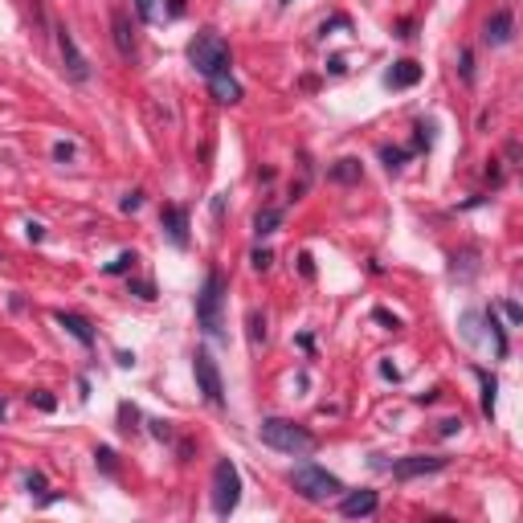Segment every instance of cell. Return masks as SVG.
Masks as SVG:
<instances>
[{
    "label": "cell",
    "mask_w": 523,
    "mask_h": 523,
    "mask_svg": "<svg viewBox=\"0 0 523 523\" xmlns=\"http://www.w3.org/2000/svg\"><path fill=\"white\" fill-rule=\"evenodd\" d=\"M258 437H262V446H270V450H278V454H291V458H306V454L319 446L311 430L286 421V417H266L258 425Z\"/></svg>",
    "instance_id": "6da1fadb"
},
{
    "label": "cell",
    "mask_w": 523,
    "mask_h": 523,
    "mask_svg": "<svg viewBox=\"0 0 523 523\" xmlns=\"http://www.w3.org/2000/svg\"><path fill=\"white\" fill-rule=\"evenodd\" d=\"M196 323L209 340H229L225 336V278H221V270L205 274V286L196 295Z\"/></svg>",
    "instance_id": "7a4b0ae2"
},
{
    "label": "cell",
    "mask_w": 523,
    "mask_h": 523,
    "mask_svg": "<svg viewBox=\"0 0 523 523\" xmlns=\"http://www.w3.org/2000/svg\"><path fill=\"white\" fill-rule=\"evenodd\" d=\"M291 486H295V495L306 499V503H327V499H336V495L348 490L336 475H327L323 466H311V462L291 470Z\"/></svg>",
    "instance_id": "3957f363"
},
{
    "label": "cell",
    "mask_w": 523,
    "mask_h": 523,
    "mask_svg": "<svg viewBox=\"0 0 523 523\" xmlns=\"http://www.w3.org/2000/svg\"><path fill=\"white\" fill-rule=\"evenodd\" d=\"M188 62L196 66V74L205 78H217V74H229V45L221 42L217 33H196L188 42Z\"/></svg>",
    "instance_id": "277c9868"
},
{
    "label": "cell",
    "mask_w": 523,
    "mask_h": 523,
    "mask_svg": "<svg viewBox=\"0 0 523 523\" xmlns=\"http://www.w3.org/2000/svg\"><path fill=\"white\" fill-rule=\"evenodd\" d=\"M237 503H241V470L229 458H221L213 466V511L221 520H229L237 511Z\"/></svg>",
    "instance_id": "5b68a950"
},
{
    "label": "cell",
    "mask_w": 523,
    "mask_h": 523,
    "mask_svg": "<svg viewBox=\"0 0 523 523\" xmlns=\"http://www.w3.org/2000/svg\"><path fill=\"white\" fill-rule=\"evenodd\" d=\"M192 376H196V389L205 392V401H209V405H221V401H225V380H221V368H217V360H213L205 348L192 351Z\"/></svg>",
    "instance_id": "8992f818"
},
{
    "label": "cell",
    "mask_w": 523,
    "mask_h": 523,
    "mask_svg": "<svg viewBox=\"0 0 523 523\" xmlns=\"http://www.w3.org/2000/svg\"><path fill=\"white\" fill-rule=\"evenodd\" d=\"M53 33H57V53H62L66 74H70L74 82H86V78H90V62L82 57V49H78V42H74V33H70L66 25H57Z\"/></svg>",
    "instance_id": "52a82bcc"
},
{
    "label": "cell",
    "mask_w": 523,
    "mask_h": 523,
    "mask_svg": "<svg viewBox=\"0 0 523 523\" xmlns=\"http://www.w3.org/2000/svg\"><path fill=\"white\" fill-rule=\"evenodd\" d=\"M446 466H450V458H441V454H409V458L392 462V475H396L401 482H409V479L437 475V470H446Z\"/></svg>",
    "instance_id": "ba28073f"
},
{
    "label": "cell",
    "mask_w": 523,
    "mask_h": 523,
    "mask_svg": "<svg viewBox=\"0 0 523 523\" xmlns=\"http://www.w3.org/2000/svg\"><path fill=\"white\" fill-rule=\"evenodd\" d=\"M376 507H380V495H376V490H368V486L348 490V495L340 499V515H344V520H368Z\"/></svg>",
    "instance_id": "9c48e42d"
},
{
    "label": "cell",
    "mask_w": 523,
    "mask_h": 523,
    "mask_svg": "<svg viewBox=\"0 0 523 523\" xmlns=\"http://www.w3.org/2000/svg\"><path fill=\"white\" fill-rule=\"evenodd\" d=\"M160 229L168 233V241H172L176 250L188 246V213H184L180 205H164V209H160Z\"/></svg>",
    "instance_id": "30bf717a"
},
{
    "label": "cell",
    "mask_w": 523,
    "mask_h": 523,
    "mask_svg": "<svg viewBox=\"0 0 523 523\" xmlns=\"http://www.w3.org/2000/svg\"><path fill=\"white\" fill-rule=\"evenodd\" d=\"M135 12H139L143 21L160 25V21H176V17H184V0H135Z\"/></svg>",
    "instance_id": "8fae6325"
},
{
    "label": "cell",
    "mask_w": 523,
    "mask_h": 523,
    "mask_svg": "<svg viewBox=\"0 0 523 523\" xmlns=\"http://www.w3.org/2000/svg\"><path fill=\"white\" fill-rule=\"evenodd\" d=\"M111 37H115V49H119L123 57H135V25H131V17L123 8L111 12Z\"/></svg>",
    "instance_id": "7c38bea8"
},
{
    "label": "cell",
    "mask_w": 523,
    "mask_h": 523,
    "mask_svg": "<svg viewBox=\"0 0 523 523\" xmlns=\"http://www.w3.org/2000/svg\"><path fill=\"white\" fill-rule=\"evenodd\" d=\"M421 82V66L413 62V57H401V62H392V70L385 74V86L392 90H409Z\"/></svg>",
    "instance_id": "4fadbf2b"
},
{
    "label": "cell",
    "mask_w": 523,
    "mask_h": 523,
    "mask_svg": "<svg viewBox=\"0 0 523 523\" xmlns=\"http://www.w3.org/2000/svg\"><path fill=\"white\" fill-rule=\"evenodd\" d=\"M515 37V17L507 12V8H499L490 21H486V33H482V42L486 45H507Z\"/></svg>",
    "instance_id": "5bb4252c"
},
{
    "label": "cell",
    "mask_w": 523,
    "mask_h": 523,
    "mask_svg": "<svg viewBox=\"0 0 523 523\" xmlns=\"http://www.w3.org/2000/svg\"><path fill=\"white\" fill-rule=\"evenodd\" d=\"M53 319H57V327H66V331H70L82 348H94V327H90L82 315H74V311H57Z\"/></svg>",
    "instance_id": "9a60e30c"
},
{
    "label": "cell",
    "mask_w": 523,
    "mask_h": 523,
    "mask_svg": "<svg viewBox=\"0 0 523 523\" xmlns=\"http://www.w3.org/2000/svg\"><path fill=\"white\" fill-rule=\"evenodd\" d=\"M209 90H213V98L225 102V107H233V102H241V86L229 78V74H217V78H209Z\"/></svg>",
    "instance_id": "2e32d148"
},
{
    "label": "cell",
    "mask_w": 523,
    "mask_h": 523,
    "mask_svg": "<svg viewBox=\"0 0 523 523\" xmlns=\"http://www.w3.org/2000/svg\"><path fill=\"white\" fill-rule=\"evenodd\" d=\"M327 176H331L336 184H360V176H364V168H360V160H351V156H344V160H336V164L327 168Z\"/></svg>",
    "instance_id": "e0dca14e"
},
{
    "label": "cell",
    "mask_w": 523,
    "mask_h": 523,
    "mask_svg": "<svg viewBox=\"0 0 523 523\" xmlns=\"http://www.w3.org/2000/svg\"><path fill=\"white\" fill-rule=\"evenodd\" d=\"M475 376H479V385H482V417H495V392H499V380H495L486 368H475Z\"/></svg>",
    "instance_id": "ac0fdd59"
},
{
    "label": "cell",
    "mask_w": 523,
    "mask_h": 523,
    "mask_svg": "<svg viewBox=\"0 0 523 523\" xmlns=\"http://www.w3.org/2000/svg\"><path fill=\"white\" fill-rule=\"evenodd\" d=\"M278 225H282V209H258L254 213V233L258 237H270Z\"/></svg>",
    "instance_id": "d6986e66"
},
{
    "label": "cell",
    "mask_w": 523,
    "mask_h": 523,
    "mask_svg": "<svg viewBox=\"0 0 523 523\" xmlns=\"http://www.w3.org/2000/svg\"><path fill=\"white\" fill-rule=\"evenodd\" d=\"M486 327H490V336H495V351H499V356H507V331L499 327V319H495V306H486Z\"/></svg>",
    "instance_id": "ffe728a7"
},
{
    "label": "cell",
    "mask_w": 523,
    "mask_h": 523,
    "mask_svg": "<svg viewBox=\"0 0 523 523\" xmlns=\"http://www.w3.org/2000/svg\"><path fill=\"white\" fill-rule=\"evenodd\" d=\"M246 323H250V344L262 348V344H266V315H262V311H250Z\"/></svg>",
    "instance_id": "44dd1931"
},
{
    "label": "cell",
    "mask_w": 523,
    "mask_h": 523,
    "mask_svg": "<svg viewBox=\"0 0 523 523\" xmlns=\"http://www.w3.org/2000/svg\"><path fill=\"white\" fill-rule=\"evenodd\" d=\"M119 430H123V434H135V430H139V409L127 405V401L119 405Z\"/></svg>",
    "instance_id": "7402d4cb"
},
{
    "label": "cell",
    "mask_w": 523,
    "mask_h": 523,
    "mask_svg": "<svg viewBox=\"0 0 523 523\" xmlns=\"http://www.w3.org/2000/svg\"><path fill=\"white\" fill-rule=\"evenodd\" d=\"M135 250H123V254H119V258L115 262H107V274H127V270H135Z\"/></svg>",
    "instance_id": "603a6c76"
},
{
    "label": "cell",
    "mask_w": 523,
    "mask_h": 523,
    "mask_svg": "<svg viewBox=\"0 0 523 523\" xmlns=\"http://www.w3.org/2000/svg\"><path fill=\"white\" fill-rule=\"evenodd\" d=\"M405 156H409L405 147H380V160H385V168H389V172H396V168L405 164Z\"/></svg>",
    "instance_id": "cb8c5ba5"
},
{
    "label": "cell",
    "mask_w": 523,
    "mask_h": 523,
    "mask_svg": "<svg viewBox=\"0 0 523 523\" xmlns=\"http://www.w3.org/2000/svg\"><path fill=\"white\" fill-rule=\"evenodd\" d=\"M94 462H98L107 475H115V450H111V446H98V450H94Z\"/></svg>",
    "instance_id": "d4e9b609"
},
{
    "label": "cell",
    "mask_w": 523,
    "mask_h": 523,
    "mask_svg": "<svg viewBox=\"0 0 523 523\" xmlns=\"http://www.w3.org/2000/svg\"><path fill=\"white\" fill-rule=\"evenodd\" d=\"M29 401H33V405H37L42 413H53V409H57V401H53V396H49V392H45V389L29 392Z\"/></svg>",
    "instance_id": "484cf974"
},
{
    "label": "cell",
    "mask_w": 523,
    "mask_h": 523,
    "mask_svg": "<svg viewBox=\"0 0 523 523\" xmlns=\"http://www.w3.org/2000/svg\"><path fill=\"white\" fill-rule=\"evenodd\" d=\"M119 209H123V213H139V209H143V192H127V196L119 201Z\"/></svg>",
    "instance_id": "4316f807"
},
{
    "label": "cell",
    "mask_w": 523,
    "mask_h": 523,
    "mask_svg": "<svg viewBox=\"0 0 523 523\" xmlns=\"http://www.w3.org/2000/svg\"><path fill=\"white\" fill-rule=\"evenodd\" d=\"M458 62H462V66H458V70H462V82H475V57H470V49H462Z\"/></svg>",
    "instance_id": "83f0119b"
},
{
    "label": "cell",
    "mask_w": 523,
    "mask_h": 523,
    "mask_svg": "<svg viewBox=\"0 0 523 523\" xmlns=\"http://www.w3.org/2000/svg\"><path fill=\"white\" fill-rule=\"evenodd\" d=\"M131 295H139V299H156V286L152 282H127Z\"/></svg>",
    "instance_id": "f1b7e54d"
},
{
    "label": "cell",
    "mask_w": 523,
    "mask_h": 523,
    "mask_svg": "<svg viewBox=\"0 0 523 523\" xmlns=\"http://www.w3.org/2000/svg\"><path fill=\"white\" fill-rule=\"evenodd\" d=\"M458 430H462V417H446V421L437 425V434H441V437H454Z\"/></svg>",
    "instance_id": "f546056e"
},
{
    "label": "cell",
    "mask_w": 523,
    "mask_h": 523,
    "mask_svg": "<svg viewBox=\"0 0 523 523\" xmlns=\"http://www.w3.org/2000/svg\"><path fill=\"white\" fill-rule=\"evenodd\" d=\"M430 123H417V139H413V152H421V147H430Z\"/></svg>",
    "instance_id": "4dcf8cb0"
},
{
    "label": "cell",
    "mask_w": 523,
    "mask_h": 523,
    "mask_svg": "<svg viewBox=\"0 0 523 523\" xmlns=\"http://www.w3.org/2000/svg\"><path fill=\"white\" fill-rule=\"evenodd\" d=\"M250 262H254V270H270L274 254H270V250H254V254H250Z\"/></svg>",
    "instance_id": "1f68e13d"
},
{
    "label": "cell",
    "mask_w": 523,
    "mask_h": 523,
    "mask_svg": "<svg viewBox=\"0 0 523 523\" xmlns=\"http://www.w3.org/2000/svg\"><path fill=\"white\" fill-rule=\"evenodd\" d=\"M53 160H57V164H70V160H74V143H57V147H53Z\"/></svg>",
    "instance_id": "d6a6232c"
},
{
    "label": "cell",
    "mask_w": 523,
    "mask_h": 523,
    "mask_svg": "<svg viewBox=\"0 0 523 523\" xmlns=\"http://www.w3.org/2000/svg\"><path fill=\"white\" fill-rule=\"evenodd\" d=\"M25 486H29L33 495H42V490H45V475H37V470H29V475H25Z\"/></svg>",
    "instance_id": "836d02e7"
},
{
    "label": "cell",
    "mask_w": 523,
    "mask_h": 523,
    "mask_svg": "<svg viewBox=\"0 0 523 523\" xmlns=\"http://www.w3.org/2000/svg\"><path fill=\"white\" fill-rule=\"evenodd\" d=\"M25 237H29V241H42V237H45V225H42V221H29V225H25Z\"/></svg>",
    "instance_id": "e575fe53"
},
{
    "label": "cell",
    "mask_w": 523,
    "mask_h": 523,
    "mask_svg": "<svg viewBox=\"0 0 523 523\" xmlns=\"http://www.w3.org/2000/svg\"><path fill=\"white\" fill-rule=\"evenodd\" d=\"M372 315H376V319H380V323H385V327H401V319H396V315H389V311H385V306H376V311H372Z\"/></svg>",
    "instance_id": "d590c367"
},
{
    "label": "cell",
    "mask_w": 523,
    "mask_h": 523,
    "mask_svg": "<svg viewBox=\"0 0 523 523\" xmlns=\"http://www.w3.org/2000/svg\"><path fill=\"white\" fill-rule=\"evenodd\" d=\"M299 270H303V278H315V262H311V254H299Z\"/></svg>",
    "instance_id": "8d00e7d4"
},
{
    "label": "cell",
    "mask_w": 523,
    "mask_h": 523,
    "mask_svg": "<svg viewBox=\"0 0 523 523\" xmlns=\"http://www.w3.org/2000/svg\"><path fill=\"white\" fill-rule=\"evenodd\" d=\"M152 434H156V437H164V441H168V437H172V425H168V421H152Z\"/></svg>",
    "instance_id": "74e56055"
},
{
    "label": "cell",
    "mask_w": 523,
    "mask_h": 523,
    "mask_svg": "<svg viewBox=\"0 0 523 523\" xmlns=\"http://www.w3.org/2000/svg\"><path fill=\"white\" fill-rule=\"evenodd\" d=\"M29 8H33V21H37V25H49V21H45V8H42V0H29Z\"/></svg>",
    "instance_id": "f35d334b"
},
{
    "label": "cell",
    "mask_w": 523,
    "mask_h": 523,
    "mask_svg": "<svg viewBox=\"0 0 523 523\" xmlns=\"http://www.w3.org/2000/svg\"><path fill=\"white\" fill-rule=\"evenodd\" d=\"M503 311H507V319H511V323H520V319H523L520 303H503Z\"/></svg>",
    "instance_id": "ab89813d"
},
{
    "label": "cell",
    "mask_w": 523,
    "mask_h": 523,
    "mask_svg": "<svg viewBox=\"0 0 523 523\" xmlns=\"http://www.w3.org/2000/svg\"><path fill=\"white\" fill-rule=\"evenodd\" d=\"M327 70H331V74H344V70H348V62H344V57H331V62H327Z\"/></svg>",
    "instance_id": "60d3db41"
},
{
    "label": "cell",
    "mask_w": 523,
    "mask_h": 523,
    "mask_svg": "<svg viewBox=\"0 0 523 523\" xmlns=\"http://www.w3.org/2000/svg\"><path fill=\"white\" fill-rule=\"evenodd\" d=\"M380 376H385V380H396V376H401V372H396V368H392V364H380Z\"/></svg>",
    "instance_id": "b9f144b4"
},
{
    "label": "cell",
    "mask_w": 523,
    "mask_h": 523,
    "mask_svg": "<svg viewBox=\"0 0 523 523\" xmlns=\"http://www.w3.org/2000/svg\"><path fill=\"white\" fill-rule=\"evenodd\" d=\"M4 413H8V405H4V396H0V421H4Z\"/></svg>",
    "instance_id": "7bdbcfd3"
},
{
    "label": "cell",
    "mask_w": 523,
    "mask_h": 523,
    "mask_svg": "<svg viewBox=\"0 0 523 523\" xmlns=\"http://www.w3.org/2000/svg\"><path fill=\"white\" fill-rule=\"evenodd\" d=\"M282 4H291V0H282Z\"/></svg>",
    "instance_id": "ee69618b"
}]
</instances>
